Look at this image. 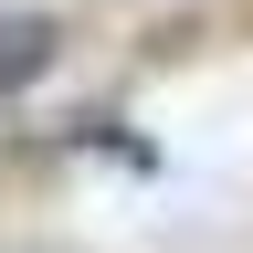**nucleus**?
Masks as SVG:
<instances>
[{"mask_svg":"<svg viewBox=\"0 0 253 253\" xmlns=\"http://www.w3.org/2000/svg\"><path fill=\"white\" fill-rule=\"evenodd\" d=\"M53 63H63V21L53 11H0V106L32 95Z\"/></svg>","mask_w":253,"mask_h":253,"instance_id":"nucleus-1","label":"nucleus"}]
</instances>
